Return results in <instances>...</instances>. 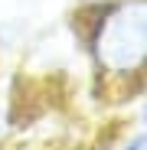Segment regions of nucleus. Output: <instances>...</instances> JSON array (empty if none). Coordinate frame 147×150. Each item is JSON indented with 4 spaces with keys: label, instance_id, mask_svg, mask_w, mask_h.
Returning a JSON list of instances; mask_svg holds the SVG:
<instances>
[{
    "label": "nucleus",
    "instance_id": "nucleus-3",
    "mask_svg": "<svg viewBox=\"0 0 147 150\" xmlns=\"http://www.w3.org/2000/svg\"><path fill=\"white\" fill-rule=\"evenodd\" d=\"M82 4H88V7H102V4H111V0H82Z\"/></svg>",
    "mask_w": 147,
    "mask_h": 150
},
{
    "label": "nucleus",
    "instance_id": "nucleus-1",
    "mask_svg": "<svg viewBox=\"0 0 147 150\" xmlns=\"http://www.w3.org/2000/svg\"><path fill=\"white\" fill-rule=\"evenodd\" d=\"M88 52L108 82H134L147 72V0H111L95 7Z\"/></svg>",
    "mask_w": 147,
    "mask_h": 150
},
{
    "label": "nucleus",
    "instance_id": "nucleus-2",
    "mask_svg": "<svg viewBox=\"0 0 147 150\" xmlns=\"http://www.w3.org/2000/svg\"><path fill=\"white\" fill-rule=\"evenodd\" d=\"M121 150H147V131H144V134H134Z\"/></svg>",
    "mask_w": 147,
    "mask_h": 150
}]
</instances>
